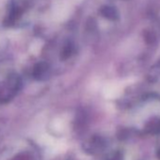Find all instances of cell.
<instances>
[{
	"mask_svg": "<svg viewBox=\"0 0 160 160\" xmlns=\"http://www.w3.org/2000/svg\"><path fill=\"white\" fill-rule=\"evenodd\" d=\"M106 146L105 140L101 138L100 137H94L92 138L88 144H85V150L90 153H95L100 152Z\"/></svg>",
	"mask_w": 160,
	"mask_h": 160,
	"instance_id": "6da1fadb",
	"label": "cell"
},
{
	"mask_svg": "<svg viewBox=\"0 0 160 160\" xmlns=\"http://www.w3.org/2000/svg\"><path fill=\"white\" fill-rule=\"evenodd\" d=\"M100 13L107 19L110 21H116L119 18V12L118 11L110 6H104L100 10Z\"/></svg>",
	"mask_w": 160,
	"mask_h": 160,
	"instance_id": "7a4b0ae2",
	"label": "cell"
},
{
	"mask_svg": "<svg viewBox=\"0 0 160 160\" xmlns=\"http://www.w3.org/2000/svg\"><path fill=\"white\" fill-rule=\"evenodd\" d=\"M146 132L150 134H159L160 133V119L151 120L145 127Z\"/></svg>",
	"mask_w": 160,
	"mask_h": 160,
	"instance_id": "3957f363",
	"label": "cell"
},
{
	"mask_svg": "<svg viewBox=\"0 0 160 160\" xmlns=\"http://www.w3.org/2000/svg\"><path fill=\"white\" fill-rule=\"evenodd\" d=\"M143 38L147 44H153L156 42V35L152 30H144Z\"/></svg>",
	"mask_w": 160,
	"mask_h": 160,
	"instance_id": "277c9868",
	"label": "cell"
},
{
	"mask_svg": "<svg viewBox=\"0 0 160 160\" xmlns=\"http://www.w3.org/2000/svg\"><path fill=\"white\" fill-rule=\"evenodd\" d=\"M73 53V46L71 45V44H67L64 48H63V51H62V58L65 59V58H68L71 57V55Z\"/></svg>",
	"mask_w": 160,
	"mask_h": 160,
	"instance_id": "5b68a950",
	"label": "cell"
},
{
	"mask_svg": "<svg viewBox=\"0 0 160 160\" xmlns=\"http://www.w3.org/2000/svg\"><path fill=\"white\" fill-rule=\"evenodd\" d=\"M106 160H122V154L121 152H113L107 157Z\"/></svg>",
	"mask_w": 160,
	"mask_h": 160,
	"instance_id": "8992f818",
	"label": "cell"
},
{
	"mask_svg": "<svg viewBox=\"0 0 160 160\" xmlns=\"http://www.w3.org/2000/svg\"><path fill=\"white\" fill-rule=\"evenodd\" d=\"M157 156H158V158H160V147H159V149L157 151Z\"/></svg>",
	"mask_w": 160,
	"mask_h": 160,
	"instance_id": "52a82bcc",
	"label": "cell"
},
{
	"mask_svg": "<svg viewBox=\"0 0 160 160\" xmlns=\"http://www.w3.org/2000/svg\"><path fill=\"white\" fill-rule=\"evenodd\" d=\"M158 65L160 66V60H159V62H158Z\"/></svg>",
	"mask_w": 160,
	"mask_h": 160,
	"instance_id": "ba28073f",
	"label": "cell"
}]
</instances>
